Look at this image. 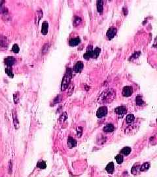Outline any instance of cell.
<instances>
[{
    "mask_svg": "<svg viewBox=\"0 0 157 177\" xmlns=\"http://www.w3.org/2000/svg\"><path fill=\"white\" fill-rule=\"evenodd\" d=\"M37 167L39 169H44L46 168L47 165H46V163L45 162V161H39V162L37 163Z\"/></svg>",
    "mask_w": 157,
    "mask_h": 177,
    "instance_id": "24",
    "label": "cell"
},
{
    "mask_svg": "<svg viewBox=\"0 0 157 177\" xmlns=\"http://www.w3.org/2000/svg\"><path fill=\"white\" fill-rule=\"evenodd\" d=\"M71 78V71L70 68H68L66 71V73L63 77L62 85H61V89L62 91H65L68 88V85L70 84V81Z\"/></svg>",
    "mask_w": 157,
    "mask_h": 177,
    "instance_id": "1",
    "label": "cell"
},
{
    "mask_svg": "<svg viewBox=\"0 0 157 177\" xmlns=\"http://www.w3.org/2000/svg\"><path fill=\"white\" fill-rule=\"evenodd\" d=\"M84 67V64L82 63L81 61H78L76 63V64L74 66V71L76 72V73H78V72H80L82 71V68Z\"/></svg>",
    "mask_w": 157,
    "mask_h": 177,
    "instance_id": "8",
    "label": "cell"
},
{
    "mask_svg": "<svg viewBox=\"0 0 157 177\" xmlns=\"http://www.w3.org/2000/svg\"><path fill=\"white\" fill-rule=\"evenodd\" d=\"M12 173V163L9 162V173L11 174Z\"/></svg>",
    "mask_w": 157,
    "mask_h": 177,
    "instance_id": "31",
    "label": "cell"
},
{
    "mask_svg": "<svg viewBox=\"0 0 157 177\" xmlns=\"http://www.w3.org/2000/svg\"><path fill=\"white\" fill-rule=\"evenodd\" d=\"M48 29H49V24H48V22H43L42 27H41V33L43 35L47 34Z\"/></svg>",
    "mask_w": 157,
    "mask_h": 177,
    "instance_id": "14",
    "label": "cell"
},
{
    "mask_svg": "<svg viewBox=\"0 0 157 177\" xmlns=\"http://www.w3.org/2000/svg\"><path fill=\"white\" fill-rule=\"evenodd\" d=\"M13 123H14V126H15V129H18V128L20 127V123H19V121L17 117V112L15 110H13Z\"/></svg>",
    "mask_w": 157,
    "mask_h": 177,
    "instance_id": "6",
    "label": "cell"
},
{
    "mask_svg": "<svg viewBox=\"0 0 157 177\" xmlns=\"http://www.w3.org/2000/svg\"><path fill=\"white\" fill-rule=\"evenodd\" d=\"M5 73H7L8 75V76H9L11 78H13L14 75H13V70H12V68L11 67H7L5 68Z\"/></svg>",
    "mask_w": 157,
    "mask_h": 177,
    "instance_id": "23",
    "label": "cell"
},
{
    "mask_svg": "<svg viewBox=\"0 0 157 177\" xmlns=\"http://www.w3.org/2000/svg\"><path fill=\"white\" fill-rule=\"evenodd\" d=\"M115 113L118 114L119 115H124L125 113H126L127 111V110H126V108L125 106H119L117 108H115Z\"/></svg>",
    "mask_w": 157,
    "mask_h": 177,
    "instance_id": "4",
    "label": "cell"
},
{
    "mask_svg": "<svg viewBox=\"0 0 157 177\" xmlns=\"http://www.w3.org/2000/svg\"><path fill=\"white\" fill-rule=\"evenodd\" d=\"M104 1H97V9H98V13H102L103 12V9H104Z\"/></svg>",
    "mask_w": 157,
    "mask_h": 177,
    "instance_id": "15",
    "label": "cell"
},
{
    "mask_svg": "<svg viewBox=\"0 0 157 177\" xmlns=\"http://www.w3.org/2000/svg\"><path fill=\"white\" fill-rule=\"evenodd\" d=\"M92 51H93V50H92V46H90V48L88 47L87 51H86V53L84 54V55H83L84 59L88 60V59L92 58Z\"/></svg>",
    "mask_w": 157,
    "mask_h": 177,
    "instance_id": "10",
    "label": "cell"
},
{
    "mask_svg": "<svg viewBox=\"0 0 157 177\" xmlns=\"http://www.w3.org/2000/svg\"><path fill=\"white\" fill-rule=\"evenodd\" d=\"M139 167H140V166L133 167L131 170V173L133 174V175H136V174L137 173V172L140 171H139Z\"/></svg>",
    "mask_w": 157,
    "mask_h": 177,
    "instance_id": "29",
    "label": "cell"
},
{
    "mask_svg": "<svg viewBox=\"0 0 157 177\" xmlns=\"http://www.w3.org/2000/svg\"><path fill=\"white\" fill-rule=\"evenodd\" d=\"M107 113V108H106L105 106H102V107H100L98 110H97L96 115L98 118H102L105 116Z\"/></svg>",
    "mask_w": 157,
    "mask_h": 177,
    "instance_id": "2",
    "label": "cell"
},
{
    "mask_svg": "<svg viewBox=\"0 0 157 177\" xmlns=\"http://www.w3.org/2000/svg\"><path fill=\"white\" fill-rule=\"evenodd\" d=\"M115 130V127L113 125L107 124L104 127V131L105 132H113Z\"/></svg>",
    "mask_w": 157,
    "mask_h": 177,
    "instance_id": "16",
    "label": "cell"
},
{
    "mask_svg": "<svg viewBox=\"0 0 157 177\" xmlns=\"http://www.w3.org/2000/svg\"><path fill=\"white\" fill-rule=\"evenodd\" d=\"M100 51L101 49L100 48L96 47V49H94V50L92 51V58H97L100 55Z\"/></svg>",
    "mask_w": 157,
    "mask_h": 177,
    "instance_id": "20",
    "label": "cell"
},
{
    "mask_svg": "<svg viewBox=\"0 0 157 177\" xmlns=\"http://www.w3.org/2000/svg\"><path fill=\"white\" fill-rule=\"evenodd\" d=\"M132 89L131 87L129 86H126L123 88L122 90V95L124 97H130L132 95Z\"/></svg>",
    "mask_w": 157,
    "mask_h": 177,
    "instance_id": "3",
    "label": "cell"
},
{
    "mask_svg": "<svg viewBox=\"0 0 157 177\" xmlns=\"http://www.w3.org/2000/svg\"><path fill=\"white\" fill-rule=\"evenodd\" d=\"M106 171H107L108 173L113 174V173L114 171H115V166H114V163L113 162L109 163V164L107 165L105 168Z\"/></svg>",
    "mask_w": 157,
    "mask_h": 177,
    "instance_id": "13",
    "label": "cell"
},
{
    "mask_svg": "<svg viewBox=\"0 0 157 177\" xmlns=\"http://www.w3.org/2000/svg\"><path fill=\"white\" fill-rule=\"evenodd\" d=\"M149 168H150L149 163H143L141 166H140V167H139V171H145L148 170Z\"/></svg>",
    "mask_w": 157,
    "mask_h": 177,
    "instance_id": "18",
    "label": "cell"
},
{
    "mask_svg": "<svg viewBox=\"0 0 157 177\" xmlns=\"http://www.w3.org/2000/svg\"><path fill=\"white\" fill-rule=\"evenodd\" d=\"M13 98H14V102L15 104H18V102H19V93L18 92L15 93L13 95Z\"/></svg>",
    "mask_w": 157,
    "mask_h": 177,
    "instance_id": "28",
    "label": "cell"
},
{
    "mask_svg": "<svg viewBox=\"0 0 157 177\" xmlns=\"http://www.w3.org/2000/svg\"><path fill=\"white\" fill-rule=\"evenodd\" d=\"M115 159L117 161V163L119 164H121L122 162H123V160H124V158H123V156L121 154H119L117 155L116 157H115Z\"/></svg>",
    "mask_w": 157,
    "mask_h": 177,
    "instance_id": "25",
    "label": "cell"
},
{
    "mask_svg": "<svg viewBox=\"0 0 157 177\" xmlns=\"http://www.w3.org/2000/svg\"><path fill=\"white\" fill-rule=\"evenodd\" d=\"M116 33H117V29L115 28H110L107 32V37L109 39H111L115 37Z\"/></svg>",
    "mask_w": 157,
    "mask_h": 177,
    "instance_id": "5",
    "label": "cell"
},
{
    "mask_svg": "<svg viewBox=\"0 0 157 177\" xmlns=\"http://www.w3.org/2000/svg\"><path fill=\"white\" fill-rule=\"evenodd\" d=\"M135 121V117L133 114H128L126 117V121L128 123H131Z\"/></svg>",
    "mask_w": 157,
    "mask_h": 177,
    "instance_id": "19",
    "label": "cell"
},
{
    "mask_svg": "<svg viewBox=\"0 0 157 177\" xmlns=\"http://www.w3.org/2000/svg\"><path fill=\"white\" fill-rule=\"evenodd\" d=\"M80 40L79 37H75V38H73L71 39L69 42V44L71 46V47H75V46L78 45V43H80Z\"/></svg>",
    "mask_w": 157,
    "mask_h": 177,
    "instance_id": "11",
    "label": "cell"
},
{
    "mask_svg": "<svg viewBox=\"0 0 157 177\" xmlns=\"http://www.w3.org/2000/svg\"><path fill=\"white\" fill-rule=\"evenodd\" d=\"M135 103H136L137 106H141V105H142L144 103V102L143 101L142 97H141L140 95H137L136 98H135Z\"/></svg>",
    "mask_w": 157,
    "mask_h": 177,
    "instance_id": "21",
    "label": "cell"
},
{
    "mask_svg": "<svg viewBox=\"0 0 157 177\" xmlns=\"http://www.w3.org/2000/svg\"><path fill=\"white\" fill-rule=\"evenodd\" d=\"M15 59L13 57H8L5 59V64L8 66V67H11L13 64H15Z\"/></svg>",
    "mask_w": 157,
    "mask_h": 177,
    "instance_id": "7",
    "label": "cell"
},
{
    "mask_svg": "<svg viewBox=\"0 0 157 177\" xmlns=\"http://www.w3.org/2000/svg\"><path fill=\"white\" fill-rule=\"evenodd\" d=\"M131 150L130 147H124L121 150V153L124 155H128L131 152Z\"/></svg>",
    "mask_w": 157,
    "mask_h": 177,
    "instance_id": "17",
    "label": "cell"
},
{
    "mask_svg": "<svg viewBox=\"0 0 157 177\" xmlns=\"http://www.w3.org/2000/svg\"><path fill=\"white\" fill-rule=\"evenodd\" d=\"M8 41L7 38L4 36H0V47H7Z\"/></svg>",
    "mask_w": 157,
    "mask_h": 177,
    "instance_id": "12",
    "label": "cell"
},
{
    "mask_svg": "<svg viewBox=\"0 0 157 177\" xmlns=\"http://www.w3.org/2000/svg\"><path fill=\"white\" fill-rule=\"evenodd\" d=\"M68 146L69 148H73L77 146V142L72 137H69L68 139Z\"/></svg>",
    "mask_w": 157,
    "mask_h": 177,
    "instance_id": "9",
    "label": "cell"
},
{
    "mask_svg": "<svg viewBox=\"0 0 157 177\" xmlns=\"http://www.w3.org/2000/svg\"><path fill=\"white\" fill-rule=\"evenodd\" d=\"M80 22H81V19H80V18H79V17H75V19L73 20V24H74L75 26H77L79 25V24H80Z\"/></svg>",
    "mask_w": 157,
    "mask_h": 177,
    "instance_id": "26",
    "label": "cell"
},
{
    "mask_svg": "<svg viewBox=\"0 0 157 177\" xmlns=\"http://www.w3.org/2000/svg\"><path fill=\"white\" fill-rule=\"evenodd\" d=\"M43 17V12L41 10H40V9H39L38 11L36 12V21L37 20V24H38L39 22V20H41V18Z\"/></svg>",
    "mask_w": 157,
    "mask_h": 177,
    "instance_id": "22",
    "label": "cell"
},
{
    "mask_svg": "<svg viewBox=\"0 0 157 177\" xmlns=\"http://www.w3.org/2000/svg\"><path fill=\"white\" fill-rule=\"evenodd\" d=\"M12 51H13L14 53H19V51H20V48H19V47H18V45H17V44H15V45L13 46Z\"/></svg>",
    "mask_w": 157,
    "mask_h": 177,
    "instance_id": "27",
    "label": "cell"
},
{
    "mask_svg": "<svg viewBox=\"0 0 157 177\" xmlns=\"http://www.w3.org/2000/svg\"><path fill=\"white\" fill-rule=\"evenodd\" d=\"M82 127H78V129H77V136H78V137H80V136L82 135Z\"/></svg>",
    "mask_w": 157,
    "mask_h": 177,
    "instance_id": "30",
    "label": "cell"
}]
</instances>
